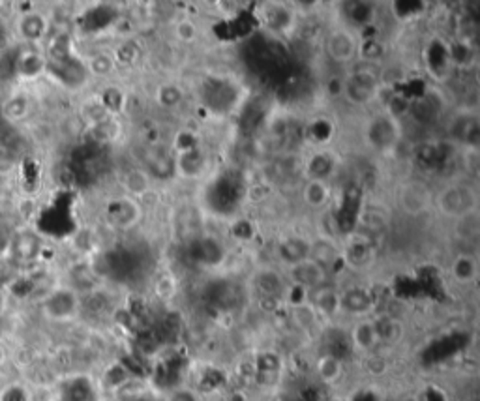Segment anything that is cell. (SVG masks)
<instances>
[{
    "mask_svg": "<svg viewBox=\"0 0 480 401\" xmlns=\"http://www.w3.org/2000/svg\"><path fill=\"white\" fill-rule=\"evenodd\" d=\"M343 94H346L347 102L355 103V105H366L372 102L379 92V77L373 70V64H364L362 70H355L349 73V77L341 85Z\"/></svg>",
    "mask_w": 480,
    "mask_h": 401,
    "instance_id": "obj_1",
    "label": "cell"
},
{
    "mask_svg": "<svg viewBox=\"0 0 480 401\" xmlns=\"http://www.w3.org/2000/svg\"><path fill=\"white\" fill-rule=\"evenodd\" d=\"M437 205L443 214L450 218H467L471 212H475L479 205L476 191L469 186H450L437 199Z\"/></svg>",
    "mask_w": 480,
    "mask_h": 401,
    "instance_id": "obj_2",
    "label": "cell"
},
{
    "mask_svg": "<svg viewBox=\"0 0 480 401\" xmlns=\"http://www.w3.org/2000/svg\"><path fill=\"white\" fill-rule=\"evenodd\" d=\"M42 311L51 321H70L79 311V294L70 287H58L42 300Z\"/></svg>",
    "mask_w": 480,
    "mask_h": 401,
    "instance_id": "obj_3",
    "label": "cell"
},
{
    "mask_svg": "<svg viewBox=\"0 0 480 401\" xmlns=\"http://www.w3.org/2000/svg\"><path fill=\"white\" fill-rule=\"evenodd\" d=\"M325 53L331 60L347 64L358 55V41L355 34L347 28H336L325 40Z\"/></svg>",
    "mask_w": 480,
    "mask_h": 401,
    "instance_id": "obj_4",
    "label": "cell"
},
{
    "mask_svg": "<svg viewBox=\"0 0 480 401\" xmlns=\"http://www.w3.org/2000/svg\"><path fill=\"white\" fill-rule=\"evenodd\" d=\"M400 137V128L390 114L377 117L368 126V139L375 149H390Z\"/></svg>",
    "mask_w": 480,
    "mask_h": 401,
    "instance_id": "obj_5",
    "label": "cell"
},
{
    "mask_svg": "<svg viewBox=\"0 0 480 401\" xmlns=\"http://www.w3.org/2000/svg\"><path fill=\"white\" fill-rule=\"evenodd\" d=\"M49 21L46 19L42 11H25L17 19V34L25 43H38L47 36Z\"/></svg>",
    "mask_w": 480,
    "mask_h": 401,
    "instance_id": "obj_6",
    "label": "cell"
},
{
    "mask_svg": "<svg viewBox=\"0 0 480 401\" xmlns=\"http://www.w3.org/2000/svg\"><path fill=\"white\" fill-rule=\"evenodd\" d=\"M289 272L294 285H299L302 289H319L323 282H325V268L319 267L311 259H306V261L299 262V264L289 267Z\"/></svg>",
    "mask_w": 480,
    "mask_h": 401,
    "instance_id": "obj_7",
    "label": "cell"
},
{
    "mask_svg": "<svg viewBox=\"0 0 480 401\" xmlns=\"http://www.w3.org/2000/svg\"><path fill=\"white\" fill-rule=\"evenodd\" d=\"M47 70V60L42 53L36 49H21L17 55L16 75L21 79H36Z\"/></svg>",
    "mask_w": 480,
    "mask_h": 401,
    "instance_id": "obj_8",
    "label": "cell"
},
{
    "mask_svg": "<svg viewBox=\"0 0 480 401\" xmlns=\"http://www.w3.org/2000/svg\"><path fill=\"white\" fill-rule=\"evenodd\" d=\"M10 250L17 261H32L40 253V238L32 231H17L10 242Z\"/></svg>",
    "mask_w": 480,
    "mask_h": 401,
    "instance_id": "obj_9",
    "label": "cell"
},
{
    "mask_svg": "<svg viewBox=\"0 0 480 401\" xmlns=\"http://www.w3.org/2000/svg\"><path fill=\"white\" fill-rule=\"evenodd\" d=\"M310 246L311 244H308L304 238H287L278 247L279 259L287 262L289 267L299 264V262L310 259Z\"/></svg>",
    "mask_w": 480,
    "mask_h": 401,
    "instance_id": "obj_10",
    "label": "cell"
},
{
    "mask_svg": "<svg viewBox=\"0 0 480 401\" xmlns=\"http://www.w3.org/2000/svg\"><path fill=\"white\" fill-rule=\"evenodd\" d=\"M139 206L134 199H120L114 200L111 206V220L120 227H132L139 221Z\"/></svg>",
    "mask_w": 480,
    "mask_h": 401,
    "instance_id": "obj_11",
    "label": "cell"
},
{
    "mask_svg": "<svg viewBox=\"0 0 480 401\" xmlns=\"http://www.w3.org/2000/svg\"><path fill=\"white\" fill-rule=\"evenodd\" d=\"M28 111H31V102H28V96L23 92L11 94L10 98L2 103V117L11 124L21 122L23 119H26Z\"/></svg>",
    "mask_w": 480,
    "mask_h": 401,
    "instance_id": "obj_12",
    "label": "cell"
},
{
    "mask_svg": "<svg viewBox=\"0 0 480 401\" xmlns=\"http://www.w3.org/2000/svg\"><path fill=\"white\" fill-rule=\"evenodd\" d=\"M370 306H372V299H370L368 291L361 287L349 289L347 293L340 296V308L347 309L351 314H364L370 309Z\"/></svg>",
    "mask_w": 480,
    "mask_h": 401,
    "instance_id": "obj_13",
    "label": "cell"
},
{
    "mask_svg": "<svg viewBox=\"0 0 480 401\" xmlns=\"http://www.w3.org/2000/svg\"><path fill=\"white\" fill-rule=\"evenodd\" d=\"M479 276V264L473 255H459L452 262V278L458 283H473Z\"/></svg>",
    "mask_w": 480,
    "mask_h": 401,
    "instance_id": "obj_14",
    "label": "cell"
},
{
    "mask_svg": "<svg viewBox=\"0 0 480 401\" xmlns=\"http://www.w3.org/2000/svg\"><path fill=\"white\" fill-rule=\"evenodd\" d=\"M351 341H353V345H355L356 349H361V351L373 349L377 341H379V340H377L375 328H373V323H370V321H364V323L356 324L355 328H353Z\"/></svg>",
    "mask_w": 480,
    "mask_h": 401,
    "instance_id": "obj_15",
    "label": "cell"
},
{
    "mask_svg": "<svg viewBox=\"0 0 480 401\" xmlns=\"http://www.w3.org/2000/svg\"><path fill=\"white\" fill-rule=\"evenodd\" d=\"M331 199V190L323 181H310L304 186V200L311 208H321Z\"/></svg>",
    "mask_w": 480,
    "mask_h": 401,
    "instance_id": "obj_16",
    "label": "cell"
},
{
    "mask_svg": "<svg viewBox=\"0 0 480 401\" xmlns=\"http://www.w3.org/2000/svg\"><path fill=\"white\" fill-rule=\"evenodd\" d=\"M334 169V160L329 154H315L308 164V171H310L311 181H326V176L331 175Z\"/></svg>",
    "mask_w": 480,
    "mask_h": 401,
    "instance_id": "obj_17",
    "label": "cell"
},
{
    "mask_svg": "<svg viewBox=\"0 0 480 401\" xmlns=\"http://www.w3.org/2000/svg\"><path fill=\"white\" fill-rule=\"evenodd\" d=\"M114 66H117V62H114L113 57H109L105 53H96L88 60L87 72H90L92 75H98V77H107V75L114 72Z\"/></svg>",
    "mask_w": 480,
    "mask_h": 401,
    "instance_id": "obj_18",
    "label": "cell"
},
{
    "mask_svg": "<svg viewBox=\"0 0 480 401\" xmlns=\"http://www.w3.org/2000/svg\"><path fill=\"white\" fill-rule=\"evenodd\" d=\"M92 386L87 379H81V377L70 383L66 386V392H64V400L66 401H92Z\"/></svg>",
    "mask_w": 480,
    "mask_h": 401,
    "instance_id": "obj_19",
    "label": "cell"
},
{
    "mask_svg": "<svg viewBox=\"0 0 480 401\" xmlns=\"http://www.w3.org/2000/svg\"><path fill=\"white\" fill-rule=\"evenodd\" d=\"M17 55H19V47L16 46L6 47L4 51H0V82L8 81L16 75Z\"/></svg>",
    "mask_w": 480,
    "mask_h": 401,
    "instance_id": "obj_20",
    "label": "cell"
},
{
    "mask_svg": "<svg viewBox=\"0 0 480 401\" xmlns=\"http://www.w3.org/2000/svg\"><path fill=\"white\" fill-rule=\"evenodd\" d=\"M317 373L323 381L326 383H334L338 377L341 375V362L338 356L326 355L323 356L317 364Z\"/></svg>",
    "mask_w": 480,
    "mask_h": 401,
    "instance_id": "obj_21",
    "label": "cell"
},
{
    "mask_svg": "<svg viewBox=\"0 0 480 401\" xmlns=\"http://www.w3.org/2000/svg\"><path fill=\"white\" fill-rule=\"evenodd\" d=\"M315 300V306H317V309L319 311H323V314H329L332 315L336 311V309L340 308V296L334 293V291H331V289H317V294L314 296Z\"/></svg>",
    "mask_w": 480,
    "mask_h": 401,
    "instance_id": "obj_22",
    "label": "cell"
},
{
    "mask_svg": "<svg viewBox=\"0 0 480 401\" xmlns=\"http://www.w3.org/2000/svg\"><path fill=\"white\" fill-rule=\"evenodd\" d=\"M403 208H411L415 206L413 212L424 210L426 205H428V196H426V191H424L422 186H417V188H407V190H403Z\"/></svg>",
    "mask_w": 480,
    "mask_h": 401,
    "instance_id": "obj_23",
    "label": "cell"
},
{
    "mask_svg": "<svg viewBox=\"0 0 480 401\" xmlns=\"http://www.w3.org/2000/svg\"><path fill=\"white\" fill-rule=\"evenodd\" d=\"M0 401H32V394L23 383H8L0 390Z\"/></svg>",
    "mask_w": 480,
    "mask_h": 401,
    "instance_id": "obj_24",
    "label": "cell"
},
{
    "mask_svg": "<svg viewBox=\"0 0 480 401\" xmlns=\"http://www.w3.org/2000/svg\"><path fill=\"white\" fill-rule=\"evenodd\" d=\"M267 23L276 31H282L291 23V10H284V6H270V10H267Z\"/></svg>",
    "mask_w": 480,
    "mask_h": 401,
    "instance_id": "obj_25",
    "label": "cell"
},
{
    "mask_svg": "<svg viewBox=\"0 0 480 401\" xmlns=\"http://www.w3.org/2000/svg\"><path fill=\"white\" fill-rule=\"evenodd\" d=\"M100 103L104 105L105 109L111 113H117L120 107H122V103H124V94L120 92L119 88H107L104 94H102V100Z\"/></svg>",
    "mask_w": 480,
    "mask_h": 401,
    "instance_id": "obj_26",
    "label": "cell"
},
{
    "mask_svg": "<svg viewBox=\"0 0 480 401\" xmlns=\"http://www.w3.org/2000/svg\"><path fill=\"white\" fill-rule=\"evenodd\" d=\"M158 100L164 107H176L182 102V90L175 85H166L160 88Z\"/></svg>",
    "mask_w": 480,
    "mask_h": 401,
    "instance_id": "obj_27",
    "label": "cell"
},
{
    "mask_svg": "<svg viewBox=\"0 0 480 401\" xmlns=\"http://www.w3.org/2000/svg\"><path fill=\"white\" fill-rule=\"evenodd\" d=\"M356 8V10H351V19L355 21L356 25H372V19H373V10H370L372 6L370 4H353Z\"/></svg>",
    "mask_w": 480,
    "mask_h": 401,
    "instance_id": "obj_28",
    "label": "cell"
},
{
    "mask_svg": "<svg viewBox=\"0 0 480 401\" xmlns=\"http://www.w3.org/2000/svg\"><path fill=\"white\" fill-rule=\"evenodd\" d=\"M176 36L181 41H193L197 38V28L191 21L184 19L176 23Z\"/></svg>",
    "mask_w": 480,
    "mask_h": 401,
    "instance_id": "obj_29",
    "label": "cell"
},
{
    "mask_svg": "<svg viewBox=\"0 0 480 401\" xmlns=\"http://www.w3.org/2000/svg\"><path fill=\"white\" fill-rule=\"evenodd\" d=\"M398 6H402V8H405L403 10V14H400V19H411V17H417L420 16L424 11V8H426V4L424 2H398Z\"/></svg>",
    "mask_w": 480,
    "mask_h": 401,
    "instance_id": "obj_30",
    "label": "cell"
},
{
    "mask_svg": "<svg viewBox=\"0 0 480 401\" xmlns=\"http://www.w3.org/2000/svg\"><path fill=\"white\" fill-rule=\"evenodd\" d=\"M139 55V49L134 43H124L122 47H119V53H117V60L119 62H126V64H132V62L137 58ZM114 60V62H117Z\"/></svg>",
    "mask_w": 480,
    "mask_h": 401,
    "instance_id": "obj_31",
    "label": "cell"
},
{
    "mask_svg": "<svg viewBox=\"0 0 480 401\" xmlns=\"http://www.w3.org/2000/svg\"><path fill=\"white\" fill-rule=\"evenodd\" d=\"M169 401H199L193 392L190 390H175L169 396Z\"/></svg>",
    "mask_w": 480,
    "mask_h": 401,
    "instance_id": "obj_32",
    "label": "cell"
},
{
    "mask_svg": "<svg viewBox=\"0 0 480 401\" xmlns=\"http://www.w3.org/2000/svg\"><path fill=\"white\" fill-rule=\"evenodd\" d=\"M6 47H10V31L4 19H0V51H4Z\"/></svg>",
    "mask_w": 480,
    "mask_h": 401,
    "instance_id": "obj_33",
    "label": "cell"
},
{
    "mask_svg": "<svg viewBox=\"0 0 480 401\" xmlns=\"http://www.w3.org/2000/svg\"><path fill=\"white\" fill-rule=\"evenodd\" d=\"M8 358H10V356H8V349H6L4 345L0 343V370L8 364Z\"/></svg>",
    "mask_w": 480,
    "mask_h": 401,
    "instance_id": "obj_34",
    "label": "cell"
},
{
    "mask_svg": "<svg viewBox=\"0 0 480 401\" xmlns=\"http://www.w3.org/2000/svg\"><path fill=\"white\" fill-rule=\"evenodd\" d=\"M208 401H214V400H208Z\"/></svg>",
    "mask_w": 480,
    "mask_h": 401,
    "instance_id": "obj_35",
    "label": "cell"
}]
</instances>
